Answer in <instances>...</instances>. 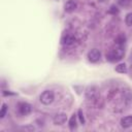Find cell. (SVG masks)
Returning <instances> with one entry per match:
<instances>
[{
	"mask_svg": "<svg viewBox=\"0 0 132 132\" xmlns=\"http://www.w3.org/2000/svg\"><path fill=\"white\" fill-rule=\"evenodd\" d=\"M124 55H125V51L122 48V46H119V47L110 50L106 54V59L109 62H118L123 59Z\"/></svg>",
	"mask_w": 132,
	"mask_h": 132,
	"instance_id": "6da1fadb",
	"label": "cell"
},
{
	"mask_svg": "<svg viewBox=\"0 0 132 132\" xmlns=\"http://www.w3.org/2000/svg\"><path fill=\"white\" fill-rule=\"evenodd\" d=\"M55 99V95H54V92L51 91V90H46V91H43L40 96H39V100L42 104L44 105H48L51 104Z\"/></svg>",
	"mask_w": 132,
	"mask_h": 132,
	"instance_id": "7a4b0ae2",
	"label": "cell"
},
{
	"mask_svg": "<svg viewBox=\"0 0 132 132\" xmlns=\"http://www.w3.org/2000/svg\"><path fill=\"white\" fill-rule=\"evenodd\" d=\"M18 109H19L20 114H22V116H27V114H29V113L31 112L32 106H31L29 103H27V102H20V103L18 104Z\"/></svg>",
	"mask_w": 132,
	"mask_h": 132,
	"instance_id": "3957f363",
	"label": "cell"
},
{
	"mask_svg": "<svg viewBox=\"0 0 132 132\" xmlns=\"http://www.w3.org/2000/svg\"><path fill=\"white\" fill-rule=\"evenodd\" d=\"M100 58H101V53H100V51L97 50V48H93V50H91V51L88 53V59H89V61H91V62H93V63L99 61Z\"/></svg>",
	"mask_w": 132,
	"mask_h": 132,
	"instance_id": "277c9868",
	"label": "cell"
},
{
	"mask_svg": "<svg viewBox=\"0 0 132 132\" xmlns=\"http://www.w3.org/2000/svg\"><path fill=\"white\" fill-rule=\"evenodd\" d=\"M66 121H67V116H66V113H57V114L54 117V119H53L54 125H56V126H61V125H63Z\"/></svg>",
	"mask_w": 132,
	"mask_h": 132,
	"instance_id": "5b68a950",
	"label": "cell"
},
{
	"mask_svg": "<svg viewBox=\"0 0 132 132\" xmlns=\"http://www.w3.org/2000/svg\"><path fill=\"white\" fill-rule=\"evenodd\" d=\"M76 6L77 5L73 0H68L64 5V9L67 12H72V11H74L76 9Z\"/></svg>",
	"mask_w": 132,
	"mask_h": 132,
	"instance_id": "8992f818",
	"label": "cell"
},
{
	"mask_svg": "<svg viewBox=\"0 0 132 132\" xmlns=\"http://www.w3.org/2000/svg\"><path fill=\"white\" fill-rule=\"evenodd\" d=\"M121 126L123 128H129L132 126V116H126L121 119Z\"/></svg>",
	"mask_w": 132,
	"mask_h": 132,
	"instance_id": "52a82bcc",
	"label": "cell"
},
{
	"mask_svg": "<svg viewBox=\"0 0 132 132\" xmlns=\"http://www.w3.org/2000/svg\"><path fill=\"white\" fill-rule=\"evenodd\" d=\"M75 41V37L71 34H66L63 38H62V43L65 44V45H71L73 44Z\"/></svg>",
	"mask_w": 132,
	"mask_h": 132,
	"instance_id": "ba28073f",
	"label": "cell"
},
{
	"mask_svg": "<svg viewBox=\"0 0 132 132\" xmlns=\"http://www.w3.org/2000/svg\"><path fill=\"white\" fill-rule=\"evenodd\" d=\"M116 71L119 72V73H127L128 71V68H127V65L125 63H120L116 66Z\"/></svg>",
	"mask_w": 132,
	"mask_h": 132,
	"instance_id": "9c48e42d",
	"label": "cell"
},
{
	"mask_svg": "<svg viewBox=\"0 0 132 132\" xmlns=\"http://www.w3.org/2000/svg\"><path fill=\"white\" fill-rule=\"evenodd\" d=\"M68 125H69V128L72 130L76 127V116L75 114H72V117L70 118L69 122H68Z\"/></svg>",
	"mask_w": 132,
	"mask_h": 132,
	"instance_id": "30bf717a",
	"label": "cell"
},
{
	"mask_svg": "<svg viewBox=\"0 0 132 132\" xmlns=\"http://www.w3.org/2000/svg\"><path fill=\"white\" fill-rule=\"evenodd\" d=\"M125 41H126V37H125L124 34H120V35L117 37V39H116L117 44L120 45V46H122V45L125 43Z\"/></svg>",
	"mask_w": 132,
	"mask_h": 132,
	"instance_id": "8fae6325",
	"label": "cell"
},
{
	"mask_svg": "<svg viewBox=\"0 0 132 132\" xmlns=\"http://www.w3.org/2000/svg\"><path fill=\"white\" fill-rule=\"evenodd\" d=\"M6 111H7V105H6L5 103H3V104H2V107H1V109H0V118H1V119L5 117Z\"/></svg>",
	"mask_w": 132,
	"mask_h": 132,
	"instance_id": "7c38bea8",
	"label": "cell"
},
{
	"mask_svg": "<svg viewBox=\"0 0 132 132\" xmlns=\"http://www.w3.org/2000/svg\"><path fill=\"white\" fill-rule=\"evenodd\" d=\"M125 22L128 26H132V12L127 13V15L125 18Z\"/></svg>",
	"mask_w": 132,
	"mask_h": 132,
	"instance_id": "4fadbf2b",
	"label": "cell"
},
{
	"mask_svg": "<svg viewBox=\"0 0 132 132\" xmlns=\"http://www.w3.org/2000/svg\"><path fill=\"white\" fill-rule=\"evenodd\" d=\"M108 13H111V14H117V13H119L118 7L114 6V5H111L110 8H109V10H108Z\"/></svg>",
	"mask_w": 132,
	"mask_h": 132,
	"instance_id": "5bb4252c",
	"label": "cell"
},
{
	"mask_svg": "<svg viewBox=\"0 0 132 132\" xmlns=\"http://www.w3.org/2000/svg\"><path fill=\"white\" fill-rule=\"evenodd\" d=\"M78 119H79V122H80L81 124H85V118H84V114H82L81 109L78 110Z\"/></svg>",
	"mask_w": 132,
	"mask_h": 132,
	"instance_id": "9a60e30c",
	"label": "cell"
}]
</instances>
